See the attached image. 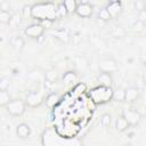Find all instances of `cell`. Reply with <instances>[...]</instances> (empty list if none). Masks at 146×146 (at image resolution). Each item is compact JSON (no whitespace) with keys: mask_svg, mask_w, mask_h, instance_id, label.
<instances>
[{"mask_svg":"<svg viewBox=\"0 0 146 146\" xmlns=\"http://www.w3.org/2000/svg\"><path fill=\"white\" fill-rule=\"evenodd\" d=\"M111 122H112V116L110 113H104L100 117V124L103 127H110L111 125Z\"/></svg>","mask_w":146,"mask_h":146,"instance_id":"cell-23","label":"cell"},{"mask_svg":"<svg viewBox=\"0 0 146 146\" xmlns=\"http://www.w3.org/2000/svg\"><path fill=\"white\" fill-rule=\"evenodd\" d=\"M44 78H46V81L47 82H50V83H55L58 79V75H57V72L55 70H50V71H47L44 73Z\"/></svg>","mask_w":146,"mask_h":146,"instance_id":"cell-19","label":"cell"},{"mask_svg":"<svg viewBox=\"0 0 146 146\" xmlns=\"http://www.w3.org/2000/svg\"><path fill=\"white\" fill-rule=\"evenodd\" d=\"M145 22H143V21H140V19H137L135 23H133V25H132V27H133V30L135 31H137V32H140V31H143L144 30V27H145Z\"/></svg>","mask_w":146,"mask_h":146,"instance_id":"cell-26","label":"cell"},{"mask_svg":"<svg viewBox=\"0 0 146 146\" xmlns=\"http://www.w3.org/2000/svg\"><path fill=\"white\" fill-rule=\"evenodd\" d=\"M31 133H32V129H31V127L27 123L22 122V123L17 124V127H16V135H17L18 138L26 139V138H29L31 136Z\"/></svg>","mask_w":146,"mask_h":146,"instance_id":"cell-9","label":"cell"},{"mask_svg":"<svg viewBox=\"0 0 146 146\" xmlns=\"http://www.w3.org/2000/svg\"><path fill=\"white\" fill-rule=\"evenodd\" d=\"M26 106L27 105H26L25 100L16 98V99H11L10 103L5 108H6L7 113H9L13 116H21V115H23L25 113Z\"/></svg>","mask_w":146,"mask_h":146,"instance_id":"cell-3","label":"cell"},{"mask_svg":"<svg viewBox=\"0 0 146 146\" xmlns=\"http://www.w3.org/2000/svg\"><path fill=\"white\" fill-rule=\"evenodd\" d=\"M9 83H10L9 78H7V76H2V78L0 79V90H8V88H9Z\"/></svg>","mask_w":146,"mask_h":146,"instance_id":"cell-25","label":"cell"},{"mask_svg":"<svg viewBox=\"0 0 146 146\" xmlns=\"http://www.w3.org/2000/svg\"><path fill=\"white\" fill-rule=\"evenodd\" d=\"M67 14H68V11H67V9H66L64 2L58 3V5H57V8H56V15H57V17H64V16H66Z\"/></svg>","mask_w":146,"mask_h":146,"instance_id":"cell-21","label":"cell"},{"mask_svg":"<svg viewBox=\"0 0 146 146\" xmlns=\"http://www.w3.org/2000/svg\"><path fill=\"white\" fill-rule=\"evenodd\" d=\"M10 43H11L13 48L16 49L17 51H21V50L24 48V46H25V41H24V39H23L22 36H19V35L14 36V38L10 40Z\"/></svg>","mask_w":146,"mask_h":146,"instance_id":"cell-15","label":"cell"},{"mask_svg":"<svg viewBox=\"0 0 146 146\" xmlns=\"http://www.w3.org/2000/svg\"><path fill=\"white\" fill-rule=\"evenodd\" d=\"M143 9H144V11H145V13H146V2H145V3H144V8H143Z\"/></svg>","mask_w":146,"mask_h":146,"instance_id":"cell-30","label":"cell"},{"mask_svg":"<svg viewBox=\"0 0 146 146\" xmlns=\"http://www.w3.org/2000/svg\"><path fill=\"white\" fill-rule=\"evenodd\" d=\"M24 33L26 36H29L30 39H39L43 35L44 33V27L40 24V23H34V24H31L29 25L25 30H24Z\"/></svg>","mask_w":146,"mask_h":146,"instance_id":"cell-7","label":"cell"},{"mask_svg":"<svg viewBox=\"0 0 146 146\" xmlns=\"http://www.w3.org/2000/svg\"><path fill=\"white\" fill-rule=\"evenodd\" d=\"M140 96V91L137 87H130L125 89V102L133 103L136 102Z\"/></svg>","mask_w":146,"mask_h":146,"instance_id":"cell-12","label":"cell"},{"mask_svg":"<svg viewBox=\"0 0 146 146\" xmlns=\"http://www.w3.org/2000/svg\"><path fill=\"white\" fill-rule=\"evenodd\" d=\"M10 21H11V14L6 9H1L0 10V23L1 24H9Z\"/></svg>","mask_w":146,"mask_h":146,"instance_id":"cell-18","label":"cell"},{"mask_svg":"<svg viewBox=\"0 0 146 146\" xmlns=\"http://www.w3.org/2000/svg\"><path fill=\"white\" fill-rule=\"evenodd\" d=\"M59 102H60V97H59V95H58L57 92H55V91L50 92V94L46 97V99H44V103H46L47 107H49V108H54Z\"/></svg>","mask_w":146,"mask_h":146,"instance_id":"cell-13","label":"cell"},{"mask_svg":"<svg viewBox=\"0 0 146 146\" xmlns=\"http://www.w3.org/2000/svg\"><path fill=\"white\" fill-rule=\"evenodd\" d=\"M105 8L107 9V11L112 18L117 17L122 13V3L120 1H111V2H108V5Z\"/></svg>","mask_w":146,"mask_h":146,"instance_id":"cell-10","label":"cell"},{"mask_svg":"<svg viewBox=\"0 0 146 146\" xmlns=\"http://www.w3.org/2000/svg\"><path fill=\"white\" fill-rule=\"evenodd\" d=\"M129 127H130V125H129L128 121H127L122 115L117 116V119L115 120V129H116L119 132H123V131L128 130Z\"/></svg>","mask_w":146,"mask_h":146,"instance_id":"cell-14","label":"cell"},{"mask_svg":"<svg viewBox=\"0 0 146 146\" xmlns=\"http://www.w3.org/2000/svg\"><path fill=\"white\" fill-rule=\"evenodd\" d=\"M76 73L75 72H72V71H70V72H66L64 75H63V80L66 82V83H71V82H74L75 80H76Z\"/></svg>","mask_w":146,"mask_h":146,"instance_id":"cell-22","label":"cell"},{"mask_svg":"<svg viewBox=\"0 0 146 146\" xmlns=\"http://www.w3.org/2000/svg\"><path fill=\"white\" fill-rule=\"evenodd\" d=\"M113 99L116 102H124L125 100V89L119 87L113 91Z\"/></svg>","mask_w":146,"mask_h":146,"instance_id":"cell-16","label":"cell"},{"mask_svg":"<svg viewBox=\"0 0 146 146\" xmlns=\"http://www.w3.org/2000/svg\"><path fill=\"white\" fill-rule=\"evenodd\" d=\"M143 63H144V65L146 66V55L144 56V58H143Z\"/></svg>","mask_w":146,"mask_h":146,"instance_id":"cell-28","label":"cell"},{"mask_svg":"<svg viewBox=\"0 0 146 146\" xmlns=\"http://www.w3.org/2000/svg\"><path fill=\"white\" fill-rule=\"evenodd\" d=\"M122 146H132V145H131L130 143H125V144H123Z\"/></svg>","mask_w":146,"mask_h":146,"instance_id":"cell-29","label":"cell"},{"mask_svg":"<svg viewBox=\"0 0 146 146\" xmlns=\"http://www.w3.org/2000/svg\"><path fill=\"white\" fill-rule=\"evenodd\" d=\"M64 5L68 11V14L71 13H75L76 11V8H78V2L75 0H65L64 1Z\"/></svg>","mask_w":146,"mask_h":146,"instance_id":"cell-20","label":"cell"},{"mask_svg":"<svg viewBox=\"0 0 146 146\" xmlns=\"http://www.w3.org/2000/svg\"><path fill=\"white\" fill-rule=\"evenodd\" d=\"M129 123L130 127H136L139 124L140 120H141V116L139 114V112L135 108H123L122 111V114H121Z\"/></svg>","mask_w":146,"mask_h":146,"instance_id":"cell-6","label":"cell"},{"mask_svg":"<svg viewBox=\"0 0 146 146\" xmlns=\"http://www.w3.org/2000/svg\"><path fill=\"white\" fill-rule=\"evenodd\" d=\"M97 82L102 87H112L113 84V76L110 73H104L100 72L97 76Z\"/></svg>","mask_w":146,"mask_h":146,"instance_id":"cell-11","label":"cell"},{"mask_svg":"<svg viewBox=\"0 0 146 146\" xmlns=\"http://www.w3.org/2000/svg\"><path fill=\"white\" fill-rule=\"evenodd\" d=\"M99 71L100 72H104V73H110V74H113L114 72H116L119 70V66H117V63L114 58L112 57H105V58H102L99 60Z\"/></svg>","mask_w":146,"mask_h":146,"instance_id":"cell-4","label":"cell"},{"mask_svg":"<svg viewBox=\"0 0 146 146\" xmlns=\"http://www.w3.org/2000/svg\"><path fill=\"white\" fill-rule=\"evenodd\" d=\"M11 100L10 94L8 90H0V106L6 107Z\"/></svg>","mask_w":146,"mask_h":146,"instance_id":"cell-17","label":"cell"},{"mask_svg":"<svg viewBox=\"0 0 146 146\" xmlns=\"http://www.w3.org/2000/svg\"><path fill=\"white\" fill-rule=\"evenodd\" d=\"M43 27H44V30L46 29H50L51 26H52V23H54V21H51V19H43V21H41V22H39Z\"/></svg>","mask_w":146,"mask_h":146,"instance_id":"cell-27","label":"cell"},{"mask_svg":"<svg viewBox=\"0 0 146 146\" xmlns=\"http://www.w3.org/2000/svg\"><path fill=\"white\" fill-rule=\"evenodd\" d=\"M98 17H99L100 19L105 21V22H107V21L112 19V17H111V15L108 14V11H107V9H106V8H103V9H100V10H99Z\"/></svg>","mask_w":146,"mask_h":146,"instance_id":"cell-24","label":"cell"},{"mask_svg":"<svg viewBox=\"0 0 146 146\" xmlns=\"http://www.w3.org/2000/svg\"><path fill=\"white\" fill-rule=\"evenodd\" d=\"M113 89L112 87H102L99 86L98 88H95L90 96L92 97L94 102L97 103V104H103V103H106L111 99H113Z\"/></svg>","mask_w":146,"mask_h":146,"instance_id":"cell-2","label":"cell"},{"mask_svg":"<svg viewBox=\"0 0 146 146\" xmlns=\"http://www.w3.org/2000/svg\"><path fill=\"white\" fill-rule=\"evenodd\" d=\"M144 90H145V92H146V82L144 83Z\"/></svg>","mask_w":146,"mask_h":146,"instance_id":"cell-31","label":"cell"},{"mask_svg":"<svg viewBox=\"0 0 146 146\" xmlns=\"http://www.w3.org/2000/svg\"><path fill=\"white\" fill-rule=\"evenodd\" d=\"M56 8H57V5H54L51 2H43V3L34 5L31 9V17L39 19V22L43 19L54 21L55 18H57Z\"/></svg>","mask_w":146,"mask_h":146,"instance_id":"cell-1","label":"cell"},{"mask_svg":"<svg viewBox=\"0 0 146 146\" xmlns=\"http://www.w3.org/2000/svg\"><path fill=\"white\" fill-rule=\"evenodd\" d=\"M92 11H94V8L91 6V3L89 2H80L78 3V8H76V11L75 14L82 18H88L92 15Z\"/></svg>","mask_w":146,"mask_h":146,"instance_id":"cell-8","label":"cell"},{"mask_svg":"<svg viewBox=\"0 0 146 146\" xmlns=\"http://www.w3.org/2000/svg\"><path fill=\"white\" fill-rule=\"evenodd\" d=\"M44 95L40 91H30L26 95L25 98V103L29 107H38L40 106L42 103H44Z\"/></svg>","mask_w":146,"mask_h":146,"instance_id":"cell-5","label":"cell"}]
</instances>
